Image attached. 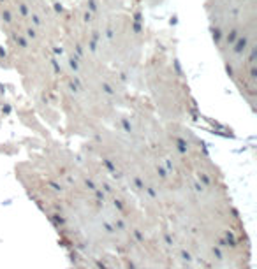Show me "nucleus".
<instances>
[{
    "mask_svg": "<svg viewBox=\"0 0 257 269\" xmlns=\"http://www.w3.org/2000/svg\"><path fill=\"white\" fill-rule=\"evenodd\" d=\"M210 30L227 74L257 69V0H206Z\"/></svg>",
    "mask_w": 257,
    "mask_h": 269,
    "instance_id": "nucleus-1",
    "label": "nucleus"
},
{
    "mask_svg": "<svg viewBox=\"0 0 257 269\" xmlns=\"http://www.w3.org/2000/svg\"><path fill=\"white\" fill-rule=\"evenodd\" d=\"M144 79L159 114L167 121H180L190 111V95L181 72L164 51H155L143 65Z\"/></svg>",
    "mask_w": 257,
    "mask_h": 269,
    "instance_id": "nucleus-2",
    "label": "nucleus"
},
{
    "mask_svg": "<svg viewBox=\"0 0 257 269\" xmlns=\"http://www.w3.org/2000/svg\"><path fill=\"white\" fill-rule=\"evenodd\" d=\"M146 2L150 4V6H160V4H162L164 0H146Z\"/></svg>",
    "mask_w": 257,
    "mask_h": 269,
    "instance_id": "nucleus-3",
    "label": "nucleus"
}]
</instances>
